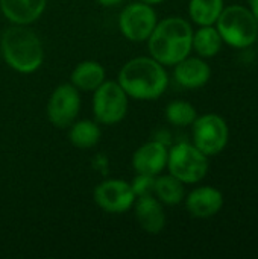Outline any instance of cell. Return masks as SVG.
I'll use <instances>...</instances> for the list:
<instances>
[{"label":"cell","instance_id":"7","mask_svg":"<svg viewBox=\"0 0 258 259\" xmlns=\"http://www.w3.org/2000/svg\"><path fill=\"white\" fill-rule=\"evenodd\" d=\"M227 121L217 114H205L193 121V143L207 156L220 153L228 144Z\"/></svg>","mask_w":258,"mask_h":259},{"label":"cell","instance_id":"5","mask_svg":"<svg viewBox=\"0 0 258 259\" xmlns=\"http://www.w3.org/2000/svg\"><path fill=\"white\" fill-rule=\"evenodd\" d=\"M167 167L170 175L182 184H196L208 171V156L195 144L179 143L169 150Z\"/></svg>","mask_w":258,"mask_h":259},{"label":"cell","instance_id":"1","mask_svg":"<svg viewBox=\"0 0 258 259\" xmlns=\"http://www.w3.org/2000/svg\"><path fill=\"white\" fill-rule=\"evenodd\" d=\"M119 83L123 91L137 100H155L169 85V76L154 58H134L119 73Z\"/></svg>","mask_w":258,"mask_h":259},{"label":"cell","instance_id":"22","mask_svg":"<svg viewBox=\"0 0 258 259\" xmlns=\"http://www.w3.org/2000/svg\"><path fill=\"white\" fill-rule=\"evenodd\" d=\"M154 185H155V176H149V175H138L134 179V182L131 184V187H132L137 197L152 194L154 193Z\"/></svg>","mask_w":258,"mask_h":259},{"label":"cell","instance_id":"11","mask_svg":"<svg viewBox=\"0 0 258 259\" xmlns=\"http://www.w3.org/2000/svg\"><path fill=\"white\" fill-rule=\"evenodd\" d=\"M169 150L161 141H149L135 150L132 156V167L138 175L157 176L167 165Z\"/></svg>","mask_w":258,"mask_h":259},{"label":"cell","instance_id":"13","mask_svg":"<svg viewBox=\"0 0 258 259\" xmlns=\"http://www.w3.org/2000/svg\"><path fill=\"white\" fill-rule=\"evenodd\" d=\"M175 80L189 90H196L204 87L211 76V68L210 65L202 61L201 58H184L178 64H175V71H173Z\"/></svg>","mask_w":258,"mask_h":259},{"label":"cell","instance_id":"14","mask_svg":"<svg viewBox=\"0 0 258 259\" xmlns=\"http://www.w3.org/2000/svg\"><path fill=\"white\" fill-rule=\"evenodd\" d=\"M46 3L47 0H0V8L11 23L27 26L41 17Z\"/></svg>","mask_w":258,"mask_h":259},{"label":"cell","instance_id":"10","mask_svg":"<svg viewBox=\"0 0 258 259\" xmlns=\"http://www.w3.org/2000/svg\"><path fill=\"white\" fill-rule=\"evenodd\" d=\"M135 197L131 184L120 179L105 181L94 190V202L109 214H123L129 211L135 203Z\"/></svg>","mask_w":258,"mask_h":259},{"label":"cell","instance_id":"12","mask_svg":"<svg viewBox=\"0 0 258 259\" xmlns=\"http://www.w3.org/2000/svg\"><path fill=\"white\" fill-rule=\"evenodd\" d=\"M186 206L193 217L208 219L220 211L224 206V196L213 187H199L187 196Z\"/></svg>","mask_w":258,"mask_h":259},{"label":"cell","instance_id":"9","mask_svg":"<svg viewBox=\"0 0 258 259\" xmlns=\"http://www.w3.org/2000/svg\"><path fill=\"white\" fill-rule=\"evenodd\" d=\"M81 109L79 91L75 85L62 83L50 96L47 105V117L50 123L59 129L68 127L76 120Z\"/></svg>","mask_w":258,"mask_h":259},{"label":"cell","instance_id":"2","mask_svg":"<svg viewBox=\"0 0 258 259\" xmlns=\"http://www.w3.org/2000/svg\"><path fill=\"white\" fill-rule=\"evenodd\" d=\"M148 41L155 61L163 65H175L192 52L193 29L184 18L169 17L157 23Z\"/></svg>","mask_w":258,"mask_h":259},{"label":"cell","instance_id":"18","mask_svg":"<svg viewBox=\"0 0 258 259\" xmlns=\"http://www.w3.org/2000/svg\"><path fill=\"white\" fill-rule=\"evenodd\" d=\"M224 9V0H190L189 14L199 26H213Z\"/></svg>","mask_w":258,"mask_h":259},{"label":"cell","instance_id":"19","mask_svg":"<svg viewBox=\"0 0 258 259\" xmlns=\"http://www.w3.org/2000/svg\"><path fill=\"white\" fill-rule=\"evenodd\" d=\"M154 193L166 205H178L184 200V184L172 175L155 178Z\"/></svg>","mask_w":258,"mask_h":259},{"label":"cell","instance_id":"20","mask_svg":"<svg viewBox=\"0 0 258 259\" xmlns=\"http://www.w3.org/2000/svg\"><path fill=\"white\" fill-rule=\"evenodd\" d=\"M70 143L79 149H90L96 146L100 140V129L99 124L90 120H82L71 124L68 134Z\"/></svg>","mask_w":258,"mask_h":259},{"label":"cell","instance_id":"8","mask_svg":"<svg viewBox=\"0 0 258 259\" xmlns=\"http://www.w3.org/2000/svg\"><path fill=\"white\" fill-rule=\"evenodd\" d=\"M157 23V12L151 5L143 2L128 5L119 17L120 32L129 41L135 42L146 41L154 32Z\"/></svg>","mask_w":258,"mask_h":259},{"label":"cell","instance_id":"16","mask_svg":"<svg viewBox=\"0 0 258 259\" xmlns=\"http://www.w3.org/2000/svg\"><path fill=\"white\" fill-rule=\"evenodd\" d=\"M71 83L82 91H94L105 82V70L96 61H84L71 73Z\"/></svg>","mask_w":258,"mask_h":259},{"label":"cell","instance_id":"6","mask_svg":"<svg viewBox=\"0 0 258 259\" xmlns=\"http://www.w3.org/2000/svg\"><path fill=\"white\" fill-rule=\"evenodd\" d=\"M128 111V94L119 82H103L94 90L93 112L102 124H116L122 121Z\"/></svg>","mask_w":258,"mask_h":259},{"label":"cell","instance_id":"15","mask_svg":"<svg viewBox=\"0 0 258 259\" xmlns=\"http://www.w3.org/2000/svg\"><path fill=\"white\" fill-rule=\"evenodd\" d=\"M135 217L140 226L149 234H158L166 225V215L158 199L152 194L140 196L135 203Z\"/></svg>","mask_w":258,"mask_h":259},{"label":"cell","instance_id":"17","mask_svg":"<svg viewBox=\"0 0 258 259\" xmlns=\"http://www.w3.org/2000/svg\"><path fill=\"white\" fill-rule=\"evenodd\" d=\"M222 42L224 39L217 29L213 26H201V29L193 33L192 49H195L196 53L202 58H213L219 53Z\"/></svg>","mask_w":258,"mask_h":259},{"label":"cell","instance_id":"3","mask_svg":"<svg viewBox=\"0 0 258 259\" xmlns=\"http://www.w3.org/2000/svg\"><path fill=\"white\" fill-rule=\"evenodd\" d=\"M0 49L6 64L18 73L36 71L44 59V49L38 35L20 24L3 32Z\"/></svg>","mask_w":258,"mask_h":259},{"label":"cell","instance_id":"21","mask_svg":"<svg viewBox=\"0 0 258 259\" xmlns=\"http://www.w3.org/2000/svg\"><path fill=\"white\" fill-rule=\"evenodd\" d=\"M198 112L193 105L186 100H175L166 108V118L175 126H189L196 120Z\"/></svg>","mask_w":258,"mask_h":259},{"label":"cell","instance_id":"23","mask_svg":"<svg viewBox=\"0 0 258 259\" xmlns=\"http://www.w3.org/2000/svg\"><path fill=\"white\" fill-rule=\"evenodd\" d=\"M102 6H116V5H120L123 0H97Z\"/></svg>","mask_w":258,"mask_h":259},{"label":"cell","instance_id":"25","mask_svg":"<svg viewBox=\"0 0 258 259\" xmlns=\"http://www.w3.org/2000/svg\"><path fill=\"white\" fill-rule=\"evenodd\" d=\"M140 2L148 3V5H157V3H161V2H164V0H140Z\"/></svg>","mask_w":258,"mask_h":259},{"label":"cell","instance_id":"4","mask_svg":"<svg viewBox=\"0 0 258 259\" xmlns=\"http://www.w3.org/2000/svg\"><path fill=\"white\" fill-rule=\"evenodd\" d=\"M216 24L222 39L234 49L252 46L258 36V23L252 11L240 5L224 8Z\"/></svg>","mask_w":258,"mask_h":259},{"label":"cell","instance_id":"24","mask_svg":"<svg viewBox=\"0 0 258 259\" xmlns=\"http://www.w3.org/2000/svg\"><path fill=\"white\" fill-rule=\"evenodd\" d=\"M251 11H252V14H254V17H255L258 23V0H251Z\"/></svg>","mask_w":258,"mask_h":259}]
</instances>
